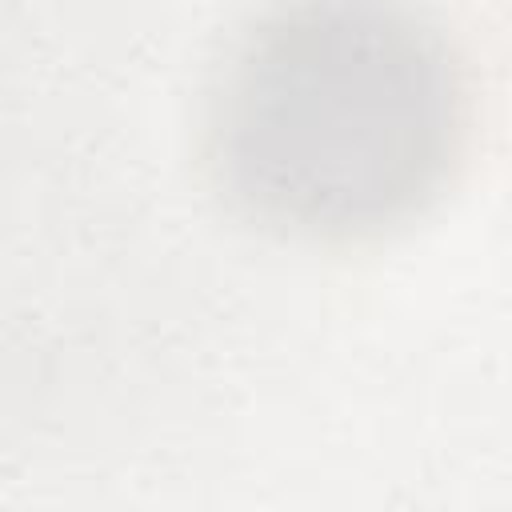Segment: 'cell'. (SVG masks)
<instances>
[{
    "instance_id": "1",
    "label": "cell",
    "mask_w": 512,
    "mask_h": 512,
    "mask_svg": "<svg viewBox=\"0 0 512 512\" xmlns=\"http://www.w3.org/2000/svg\"><path fill=\"white\" fill-rule=\"evenodd\" d=\"M468 124L464 60L416 0H280L216 68L204 160L256 228L356 244L448 188Z\"/></svg>"
}]
</instances>
